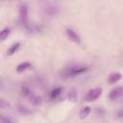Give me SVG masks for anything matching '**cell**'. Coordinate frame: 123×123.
Here are the masks:
<instances>
[{
    "mask_svg": "<svg viewBox=\"0 0 123 123\" xmlns=\"http://www.w3.org/2000/svg\"><path fill=\"white\" fill-rule=\"evenodd\" d=\"M121 78H122L121 73H119V72H113V73L110 74V76L108 77V83H109V85L116 84L118 81L121 80Z\"/></svg>",
    "mask_w": 123,
    "mask_h": 123,
    "instance_id": "cell-8",
    "label": "cell"
},
{
    "mask_svg": "<svg viewBox=\"0 0 123 123\" xmlns=\"http://www.w3.org/2000/svg\"><path fill=\"white\" fill-rule=\"evenodd\" d=\"M43 12L47 16H55L59 13V8L54 4H46L43 8Z\"/></svg>",
    "mask_w": 123,
    "mask_h": 123,
    "instance_id": "cell-6",
    "label": "cell"
},
{
    "mask_svg": "<svg viewBox=\"0 0 123 123\" xmlns=\"http://www.w3.org/2000/svg\"><path fill=\"white\" fill-rule=\"evenodd\" d=\"M19 47H20V42H19V41H16V42H14V43H12V44L8 48V50H7V56H12L13 54H15V53L18 51Z\"/></svg>",
    "mask_w": 123,
    "mask_h": 123,
    "instance_id": "cell-10",
    "label": "cell"
},
{
    "mask_svg": "<svg viewBox=\"0 0 123 123\" xmlns=\"http://www.w3.org/2000/svg\"><path fill=\"white\" fill-rule=\"evenodd\" d=\"M103 93V88L102 87H94V88H91L89 89L86 94L85 95V98L84 100L87 103L89 102H93L95 100H97Z\"/></svg>",
    "mask_w": 123,
    "mask_h": 123,
    "instance_id": "cell-2",
    "label": "cell"
},
{
    "mask_svg": "<svg viewBox=\"0 0 123 123\" xmlns=\"http://www.w3.org/2000/svg\"><path fill=\"white\" fill-rule=\"evenodd\" d=\"M91 108L89 107V106H84V107H82L81 109H80V111H79V118L80 119H85V118H86L89 114H90V112H91Z\"/></svg>",
    "mask_w": 123,
    "mask_h": 123,
    "instance_id": "cell-9",
    "label": "cell"
},
{
    "mask_svg": "<svg viewBox=\"0 0 123 123\" xmlns=\"http://www.w3.org/2000/svg\"><path fill=\"white\" fill-rule=\"evenodd\" d=\"M62 90H63V88H62V86H58V87L54 88V89L50 92V95H49L50 99H51V100H55V99H57V98L62 94Z\"/></svg>",
    "mask_w": 123,
    "mask_h": 123,
    "instance_id": "cell-11",
    "label": "cell"
},
{
    "mask_svg": "<svg viewBox=\"0 0 123 123\" xmlns=\"http://www.w3.org/2000/svg\"><path fill=\"white\" fill-rule=\"evenodd\" d=\"M18 111L21 112V113H29L30 112V110H28L26 107L24 106H19L18 107Z\"/></svg>",
    "mask_w": 123,
    "mask_h": 123,
    "instance_id": "cell-15",
    "label": "cell"
},
{
    "mask_svg": "<svg viewBox=\"0 0 123 123\" xmlns=\"http://www.w3.org/2000/svg\"><path fill=\"white\" fill-rule=\"evenodd\" d=\"M19 20L22 25H28V6L26 4H21L19 7Z\"/></svg>",
    "mask_w": 123,
    "mask_h": 123,
    "instance_id": "cell-3",
    "label": "cell"
},
{
    "mask_svg": "<svg viewBox=\"0 0 123 123\" xmlns=\"http://www.w3.org/2000/svg\"><path fill=\"white\" fill-rule=\"evenodd\" d=\"M32 67H33V64L30 62H23L16 66V72L17 73H23V72L31 69Z\"/></svg>",
    "mask_w": 123,
    "mask_h": 123,
    "instance_id": "cell-7",
    "label": "cell"
},
{
    "mask_svg": "<svg viewBox=\"0 0 123 123\" xmlns=\"http://www.w3.org/2000/svg\"><path fill=\"white\" fill-rule=\"evenodd\" d=\"M116 118H118V119H123V109L117 111V112H116Z\"/></svg>",
    "mask_w": 123,
    "mask_h": 123,
    "instance_id": "cell-16",
    "label": "cell"
},
{
    "mask_svg": "<svg viewBox=\"0 0 123 123\" xmlns=\"http://www.w3.org/2000/svg\"><path fill=\"white\" fill-rule=\"evenodd\" d=\"M10 107H11V105L7 100H5L4 98L0 99V109L1 110H8V109H10Z\"/></svg>",
    "mask_w": 123,
    "mask_h": 123,
    "instance_id": "cell-14",
    "label": "cell"
},
{
    "mask_svg": "<svg viewBox=\"0 0 123 123\" xmlns=\"http://www.w3.org/2000/svg\"><path fill=\"white\" fill-rule=\"evenodd\" d=\"M66 36L69 38V40H71L72 42L76 43V44H81L82 43V39L81 37L79 36V34L77 32H75V30H73L72 28H67L65 30Z\"/></svg>",
    "mask_w": 123,
    "mask_h": 123,
    "instance_id": "cell-4",
    "label": "cell"
},
{
    "mask_svg": "<svg viewBox=\"0 0 123 123\" xmlns=\"http://www.w3.org/2000/svg\"><path fill=\"white\" fill-rule=\"evenodd\" d=\"M122 96H123V86H115L114 88H112V89L110 91V94H109V98H110V100H111V101L118 100V99L121 98Z\"/></svg>",
    "mask_w": 123,
    "mask_h": 123,
    "instance_id": "cell-5",
    "label": "cell"
},
{
    "mask_svg": "<svg viewBox=\"0 0 123 123\" xmlns=\"http://www.w3.org/2000/svg\"><path fill=\"white\" fill-rule=\"evenodd\" d=\"M77 93H76V91H74V90H72V91H70L68 94H67V100L69 101V102H76V100H77Z\"/></svg>",
    "mask_w": 123,
    "mask_h": 123,
    "instance_id": "cell-13",
    "label": "cell"
},
{
    "mask_svg": "<svg viewBox=\"0 0 123 123\" xmlns=\"http://www.w3.org/2000/svg\"><path fill=\"white\" fill-rule=\"evenodd\" d=\"M10 33H11V30H10L9 27H5V28H3L2 31H1V33H0V37H1V39H2V40H5V39L9 37Z\"/></svg>",
    "mask_w": 123,
    "mask_h": 123,
    "instance_id": "cell-12",
    "label": "cell"
},
{
    "mask_svg": "<svg viewBox=\"0 0 123 123\" xmlns=\"http://www.w3.org/2000/svg\"><path fill=\"white\" fill-rule=\"evenodd\" d=\"M87 70L88 66L85 64H71L62 72V75L63 77H75L86 72Z\"/></svg>",
    "mask_w": 123,
    "mask_h": 123,
    "instance_id": "cell-1",
    "label": "cell"
}]
</instances>
